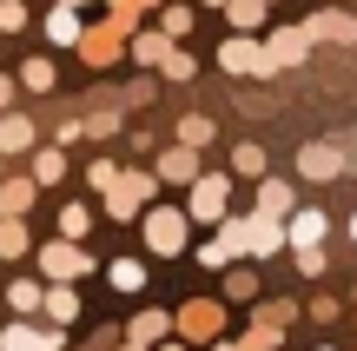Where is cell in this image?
Returning a JSON list of instances; mask_svg holds the SVG:
<instances>
[{
	"label": "cell",
	"mask_w": 357,
	"mask_h": 351,
	"mask_svg": "<svg viewBox=\"0 0 357 351\" xmlns=\"http://www.w3.org/2000/svg\"><path fill=\"white\" fill-rule=\"evenodd\" d=\"M146 246H153L159 259H178V252H185V212L153 206V212H146Z\"/></svg>",
	"instance_id": "1"
},
{
	"label": "cell",
	"mask_w": 357,
	"mask_h": 351,
	"mask_svg": "<svg viewBox=\"0 0 357 351\" xmlns=\"http://www.w3.org/2000/svg\"><path fill=\"white\" fill-rule=\"evenodd\" d=\"M225 193H231L225 172H199V179H192V206H185V219L218 225V219H225Z\"/></svg>",
	"instance_id": "2"
},
{
	"label": "cell",
	"mask_w": 357,
	"mask_h": 351,
	"mask_svg": "<svg viewBox=\"0 0 357 351\" xmlns=\"http://www.w3.org/2000/svg\"><path fill=\"white\" fill-rule=\"evenodd\" d=\"M344 166H351V153L331 146V140H311L305 153H298V172H305V179H337Z\"/></svg>",
	"instance_id": "3"
},
{
	"label": "cell",
	"mask_w": 357,
	"mask_h": 351,
	"mask_svg": "<svg viewBox=\"0 0 357 351\" xmlns=\"http://www.w3.org/2000/svg\"><path fill=\"white\" fill-rule=\"evenodd\" d=\"M146 199H153V179H146V172H126V179L106 186V212H113V219H132Z\"/></svg>",
	"instance_id": "4"
},
{
	"label": "cell",
	"mask_w": 357,
	"mask_h": 351,
	"mask_svg": "<svg viewBox=\"0 0 357 351\" xmlns=\"http://www.w3.org/2000/svg\"><path fill=\"white\" fill-rule=\"evenodd\" d=\"M311 53V33L305 27H278V33L265 40V73H278V66H298Z\"/></svg>",
	"instance_id": "5"
},
{
	"label": "cell",
	"mask_w": 357,
	"mask_h": 351,
	"mask_svg": "<svg viewBox=\"0 0 357 351\" xmlns=\"http://www.w3.org/2000/svg\"><path fill=\"white\" fill-rule=\"evenodd\" d=\"M218 325H225V305H212V299H192L185 312H178V338H218Z\"/></svg>",
	"instance_id": "6"
},
{
	"label": "cell",
	"mask_w": 357,
	"mask_h": 351,
	"mask_svg": "<svg viewBox=\"0 0 357 351\" xmlns=\"http://www.w3.org/2000/svg\"><path fill=\"white\" fill-rule=\"evenodd\" d=\"M218 66H225V73H265V47H258L252 33H231L225 47H218Z\"/></svg>",
	"instance_id": "7"
},
{
	"label": "cell",
	"mask_w": 357,
	"mask_h": 351,
	"mask_svg": "<svg viewBox=\"0 0 357 351\" xmlns=\"http://www.w3.org/2000/svg\"><path fill=\"white\" fill-rule=\"evenodd\" d=\"M119 33H132V27H126V20H119V13H113V20H106V27H86V33H79V53H86L93 66H106V60H113V53H119Z\"/></svg>",
	"instance_id": "8"
},
{
	"label": "cell",
	"mask_w": 357,
	"mask_h": 351,
	"mask_svg": "<svg viewBox=\"0 0 357 351\" xmlns=\"http://www.w3.org/2000/svg\"><path fill=\"white\" fill-rule=\"evenodd\" d=\"M40 265H47V278H60V285H66V278H79L93 259L73 246V239H60V246H47V252H40Z\"/></svg>",
	"instance_id": "9"
},
{
	"label": "cell",
	"mask_w": 357,
	"mask_h": 351,
	"mask_svg": "<svg viewBox=\"0 0 357 351\" xmlns=\"http://www.w3.org/2000/svg\"><path fill=\"white\" fill-rule=\"evenodd\" d=\"M278 246H284V225L265 219V212H252V219H245V252H252V259H271Z\"/></svg>",
	"instance_id": "10"
},
{
	"label": "cell",
	"mask_w": 357,
	"mask_h": 351,
	"mask_svg": "<svg viewBox=\"0 0 357 351\" xmlns=\"http://www.w3.org/2000/svg\"><path fill=\"white\" fill-rule=\"evenodd\" d=\"M305 33L311 40H337V47H357V20H351V13H311Z\"/></svg>",
	"instance_id": "11"
},
{
	"label": "cell",
	"mask_w": 357,
	"mask_h": 351,
	"mask_svg": "<svg viewBox=\"0 0 357 351\" xmlns=\"http://www.w3.org/2000/svg\"><path fill=\"white\" fill-rule=\"evenodd\" d=\"M159 179H178V186H192V179H199V146H185V140H178L172 153H159Z\"/></svg>",
	"instance_id": "12"
},
{
	"label": "cell",
	"mask_w": 357,
	"mask_h": 351,
	"mask_svg": "<svg viewBox=\"0 0 357 351\" xmlns=\"http://www.w3.org/2000/svg\"><path fill=\"white\" fill-rule=\"evenodd\" d=\"M0 351H60V325H53V331H26V325H7V331H0Z\"/></svg>",
	"instance_id": "13"
},
{
	"label": "cell",
	"mask_w": 357,
	"mask_h": 351,
	"mask_svg": "<svg viewBox=\"0 0 357 351\" xmlns=\"http://www.w3.org/2000/svg\"><path fill=\"white\" fill-rule=\"evenodd\" d=\"M79 33H86V27H79L73 7H53L47 13V40H53V47H79Z\"/></svg>",
	"instance_id": "14"
},
{
	"label": "cell",
	"mask_w": 357,
	"mask_h": 351,
	"mask_svg": "<svg viewBox=\"0 0 357 351\" xmlns=\"http://www.w3.org/2000/svg\"><path fill=\"white\" fill-rule=\"evenodd\" d=\"M258 212H265V219H291V186L265 179V186H258Z\"/></svg>",
	"instance_id": "15"
},
{
	"label": "cell",
	"mask_w": 357,
	"mask_h": 351,
	"mask_svg": "<svg viewBox=\"0 0 357 351\" xmlns=\"http://www.w3.org/2000/svg\"><path fill=\"white\" fill-rule=\"evenodd\" d=\"M284 239H291L298 252L318 246V239H324V212H318V206H311V212H291V232H284Z\"/></svg>",
	"instance_id": "16"
},
{
	"label": "cell",
	"mask_w": 357,
	"mask_h": 351,
	"mask_svg": "<svg viewBox=\"0 0 357 351\" xmlns=\"http://www.w3.org/2000/svg\"><path fill=\"white\" fill-rule=\"evenodd\" d=\"M26 206H33V186H26V179L0 186V212H7V219H26Z\"/></svg>",
	"instance_id": "17"
},
{
	"label": "cell",
	"mask_w": 357,
	"mask_h": 351,
	"mask_svg": "<svg viewBox=\"0 0 357 351\" xmlns=\"http://www.w3.org/2000/svg\"><path fill=\"white\" fill-rule=\"evenodd\" d=\"M166 331H172V318H166V312H139V318H132V345H159Z\"/></svg>",
	"instance_id": "18"
},
{
	"label": "cell",
	"mask_w": 357,
	"mask_h": 351,
	"mask_svg": "<svg viewBox=\"0 0 357 351\" xmlns=\"http://www.w3.org/2000/svg\"><path fill=\"white\" fill-rule=\"evenodd\" d=\"M73 312H79L73 285H53V292H47V318H53V325H73Z\"/></svg>",
	"instance_id": "19"
},
{
	"label": "cell",
	"mask_w": 357,
	"mask_h": 351,
	"mask_svg": "<svg viewBox=\"0 0 357 351\" xmlns=\"http://www.w3.org/2000/svg\"><path fill=\"white\" fill-rule=\"evenodd\" d=\"M20 146H33V126H26V119H0V153H20Z\"/></svg>",
	"instance_id": "20"
},
{
	"label": "cell",
	"mask_w": 357,
	"mask_h": 351,
	"mask_svg": "<svg viewBox=\"0 0 357 351\" xmlns=\"http://www.w3.org/2000/svg\"><path fill=\"white\" fill-rule=\"evenodd\" d=\"M225 13H231V27H238V33H252V27L265 20V0H225Z\"/></svg>",
	"instance_id": "21"
},
{
	"label": "cell",
	"mask_w": 357,
	"mask_h": 351,
	"mask_svg": "<svg viewBox=\"0 0 357 351\" xmlns=\"http://www.w3.org/2000/svg\"><path fill=\"white\" fill-rule=\"evenodd\" d=\"M132 53H139L146 66H153V60H166V53H172V33H166V27H159V33H139V40H132Z\"/></svg>",
	"instance_id": "22"
},
{
	"label": "cell",
	"mask_w": 357,
	"mask_h": 351,
	"mask_svg": "<svg viewBox=\"0 0 357 351\" xmlns=\"http://www.w3.org/2000/svg\"><path fill=\"white\" fill-rule=\"evenodd\" d=\"M106 278H113L119 292H139V285H146V265H139V259H119V265H106Z\"/></svg>",
	"instance_id": "23"
},
{
	"label": "cell",
	"mask_w": 357,
	"mask_h": 351,
	"mask_svg": "<svg viewBox=\"0 0 357 351\" xmlns=\"http://www.w3.org/2000/svg\"><path fill=\"white\" fill-rule=\"evenodd\" d=\"M7 305H13V312H33V305H47V292H40L33 278H13V292H7Z\"/></svg>",
	"instance_id": "24"
},
{
	"label": "cell",
	"mask_w": 357,
	"mask_h": 351,
	"mask_svg": "<svg viewBox=\"0 0 357 351\" xmlns=\"http://www.w3.org/2000/svg\"><path fill=\"white\" fill-rule=\"evenodd\" d=\"M26 252V225L20 219H0V259H20Z\"/></svg>",
	"instance_id": "25"
},
{
	"label": "cell",
	"mask_w": 357,
	"mask_h": 351,
	"mask_svg": "<svg viewBox=\"0 0 357 351\" xmlns=\"http://www.w3.org/2000/svg\"><path fill=\"white\" fill-rule=\"evenodd\" d=\"M86 225H93L86 206H60V239H86Z\"/></svg>",
	"instance_id": "26"
},
{
	"label": "cell",
	"mask_w": 357,
	"mask_h": 351,
	"mask_svg": "<svg viewBox=\"0 0 357 351\" xmlns=\"http://www.w3.org/2000/svg\"><path fill=\"white\" fill-rule=\"evenodd\" d=\"M178 140H185V146H205V140H212V119H205V113L178 119Z\"/></svg>",
	"instance_id": "27"
},
{
	"label": "cell",
	"mask_w": 357,
	"mask_h": 351,
	"mask_svg": "<svg viewBox=\"0 0 357 351\" xmlns=\"http://www.w3.org/2000/svg\"><path fill=\"white\" fill-rule=\"evenodd\" d=\"M231 166H238V172H252V179H258V172H265V153H258V146H238V153H231Z\"/></svg>",
	"instance_id": "28"
},
{
	"label": "cell",
	"mask_w": 357,
	"mask_h": 351,
	"mask_svg": "<svg viewBox=\"0 0 357 351\" xmlns=\"http://www.w3.org/2000/svg\"><path fill=\"white\" fill-rule=\"evenodd\" d=\"M159 66H166V80H192V53H178V47H172Z\"/></svg>",
	"instance_id": "29"
},
{
	"label": "cell",
	"mask_w": 357,
	"mask_h": 351,
	"mask_svg": "<svg viewBox=\"0 0 357 351\" xmlns=\"http://www.w3.org/2000/svg\"><path fill=\"white\" fill-rule=\"evenodd\" d=\"M0 27H7V33H20V27H26V7H20V0H0Z\"/></svg>",
	"instance_id": "30"
},
{
	"label": "cell",
	"mask_w": 357,
	"mask_h": 351,
	"mask_svg": "<svg viewBox=\"0 0 357 351\" xmlns=\"http://www.w3.org/2000/svg\"><path fill=\"white\" fill-rule=\"evenodd\" d=\"M159 27H166V33H192V13L185 7H166V13H159Z\"/></svg>",
	"instance_id": "31"
},
{
	"label": "cell",
	"mask_w": 357,
	"mask_h": 351,
	"mask_svg": "<svg viewBox=\"0 0 357 351\" xmlns=\"http://www.w3.org/2000/svg\"><path fill=\"white\" fill-rule=\"evenodd\" d=\"M291 318H298L291 305H265V312H258V325H278V331H284V325H291Z\"/></svg>",
	"instance_id": "32"
},
{
	"label": "cell",
	"mask_w": 357,
	"mask_h": 351,
	"mask_svg": "<svg viewBox=\"0 0 357 351\" xmlns=\"http://www.w3.org/2000/svg\"><path fill=\"white\" fill-rule=\"evenodd\" d=\"M26 87L47 93V87H53V66H47V60H26Z\"/></svg>",
	"instance_id": "33"
},
{
	"label": "cell",
	"mask_w": 357,
	"mask_h": 351,
	"mask_svg": "<svg viewBox=\"0 0 357 351\" xmlns=\"http://www.w3.org/2000/svg\"><path fill=\"white\" fill-rule=\"evenodd\" d=\"M298 272L318 278V272H324V246H305V252H298Z\"/></svg>",
	"instance_id": "34"
},
{
	"label": "cell",
	"mask_w": 357,
	"mask_h": 351,
	"mask_svg": "<svg viewBox=\"0 0 357 351\" xmlns=\"http://www.w3.org/2000/svg\"><path fill=\"white\" fill-rule=\"evenodd\" d=\"M33 172H40V179H60V172H66V159H60V153H40V166H33Z\"/></svg>",
	"instance_id": "35"
},
{
	"label": "cell",
	"mask_w": 357,
	"mask_h": 351,
	"mask_svg": "<svg viewBox=\"0 0 357 351\" xmlns=\"http://www.w3.org/2000/svg\"><path fill=\"white\" fill-rule=\"evenodd\" d=\"M146 7H159V0H113V13H119L126 27H132V13H146Z\"/></svg>",
	"instance_id": "36"
},
{
	"label": "cell",
	"mask_w": 357,
	"mask_h": 351,
	"mask_svg": "<svg viewBox=\"0 0 357 351\" xmlns=\"http://www.w3.org/2000/svg\"><path fill=\"white\" fill-rule=\"evenodd\" d=\"M7 100H13V80H7V73H0V106H7Z\"/></svg>",
	"instance_id": "37"
},
{
	"label": "cell",
	"mask_w": 357,
	"mask_h": 351,
	"mask_svg": "<svg viewBox=\"0 0 357 351\" xmlns=\"http://www.w3.org/2000/svg\"><path fill=\"white\" fill-rule=\"evenodd\" d=\"M159 351H185V345H159Z\"/></svg>",
	"instance_id": "38"
},
{
	"label": "cell",
	"mask_w": 357,
	"mask_h": 351,
	"mask_svg": "<svg viewBox=\"0 0 357 351\" xmlns=\"http://www.w3.org/2000/svg\"><path fill=\"white\" fill-rule=\"evenodd\" d=\"M351 239H357V212H351Z\"/></svg>",
	"instance_id": "39"
},
{
	"label": "cell",
	"mask_w": 357,
	"mask_h": 351,
	"mask_svg": "<svg viewBox=\"0 0 357 351\" xmlns=\"http://www.w3.org/2000/svg\"><path fill=\"white\" fill-rule=\"evenodd\" d=\"M126 351H146V345H132V338H126Z\"/></svg>",
	"instance_id": "40"
},
{
	"label": "cell",
	"mask_w": 357,
	"mask_h": 351,
	"mask_svg": "<svg viewBox=\"0 0 357 351\" xmlns=\"http://www.w3.org/2000/svg\"><path fill=\"white\" fill-rule=\"evenodd\" d=\"M205 7H225V0H205Z\"/></svg>",
	"instance_id": "41"
},
{
	"label": "cell",
	"mask_w": 357,
	"mask_h": 351,
	"mask_svg": "<svg viewBox=\"0 0 357 351\" xmlns=\"http://www.w3.org/2000/svg\"><path fill=\"white\" fill-rule=\"evenodd\" d=\"M66 7H79V0H66Z\"/></svg>",
	"instance_id": "42"
},
{
	"label": "cell",
	"mask_w": 357,
	"mask_h": 351,
	"mask_svg": "<svg viewBox=\"0 0 357 351\" xmlns=\"http://www.w3.org/2000/svg\"><path fill=\"white\" fill-rule=\"evenodd\" d=\"M318 351H331V345H318Z\"/></svg>",
	"instance_id": "43"
},
{
	"label": "cell",
	"mask_w": 357,
	"mask_h": 351,
	"mask_svg": "<svg viewBox=\"0 0 357 351\" xmlns=\"http://www.w3.org/2000/svg\"><path fill=\"white\" fill-rule=\"evenodd\" d=\"M265 7H271V0H265Z\"/></svg>",
	"instance_id": "44"
}]
</instances>
